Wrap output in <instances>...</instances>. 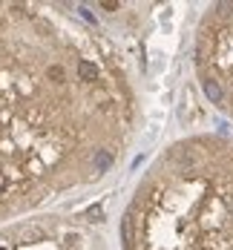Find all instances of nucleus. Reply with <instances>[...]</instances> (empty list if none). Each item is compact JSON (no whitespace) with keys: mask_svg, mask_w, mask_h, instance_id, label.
I'll list each match as a JSON object with an SVG mask.
<instances>
[{"mask_svg":"<svg viewBox=\"0 0 233 250\" xmlns=\"http://www.w3.org/2000/svg\"><path fill=\"white\" fill-rule=\"evenodd\" d=\"M202 89H205V95L213 101V104H222V101H225V89H222L213 78H205V81H202Z\"/></svg>","mask_w":233,"mask_h":250,"instance_id":"f257e3e1","label":"nucleus"},{"mask_svg":"<svg viewBox=\"0 0 233 250\" xmlns=\"http://www.w3.org/2000/svg\"><path fill=\"white\" fill-rule=\"evenodd\" d=\"M78 75H81V81H98L101 78V69L92 63V61H78Z\"/></svg>","mask_w":233,"mask_h":250,"instance_id":"f03ea898","label":"nucleus"},{"mask_svg":"<svg viewBox=\"0 0 233 250\" xmlns=\"http://www.w3.org/2000/svg\"><path fill=\"white\" fill-rule=\"evenodd\" d=\"M84 219H86V222H101L104 219V204H89V207L84 210Z\"/></svg>","mask_w":233,"mask_h":250,"instance_id":"7ed1b4c3","label":"nucleus"},{"mask_svg":"<svg viewBox=\"0 0 233 250\" xmlns=\"http://www.w3.org/2000/svg\"><path fill=\"white\" fill-rule=\"evenodd\" d=\"M112 164V152L109 150H101L98 155H95V170H106Z\"/></svg>","mask_w":233,"mask_h":250,"instance_id":"20e7f679","label":"nucleus"},{"mask_svg":"<svg viewBox=\"0 0 233 250\" xmlns=\"http://www.w3.org/2000/svg\"><path fill=\"white\" fill-rule=\"evenodd\" d=\"M46 75H49V81H64V66H49Z\"/></svg>","mask_w":233,"mask_h":250,"instance_id":"39448f33","label":"nucleus"},{"mask_svg":"<svg viewBox=\"0 0 233 250\" xmlns=\"http://www.w3.org/2000/svg\"><path fill=\"white\" fill-rule=\"evenodd\" d=\"M118 6H121V3H115V0H101L104 12H118Z\"/></svg>","mask_w":233,"mask_h":250,"instance_id":"423d86ee","label":"nucleus"},{"mask_svg":"<svg viewBox=\"0 0 233 250\" xmlns=\"http://www.w3.org/2000/svg\"><path fill=\"white\" fill-rule=\"evenodd\" d=\"M0 250H6V248H0Z\"/></svg>","mask_w":233,"mask_h":250,"instance_id":"0eeeda50","label":"nucleus"}]
</instances>
